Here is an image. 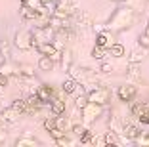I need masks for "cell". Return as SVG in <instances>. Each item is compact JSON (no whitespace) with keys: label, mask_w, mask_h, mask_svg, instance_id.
<instances>
[{"label":"cell","mask_w":149,"mask_h":147,"mask_svg":"<svg viewBox=\"0 0 149 147\" xmlns=\"http://www.w3.org/2000/svg\"><path fill=\"white\" fill-rule=\"evenodd\" d=\"M107 54H109V52H107V48L94 44V48H92V52H90V56H92L94 59H97V61H103V57H105Z\"/></svg>","instance_id":"cell-24"},{"label":"cell","mask_w":149,"mask_h":147,"mask_svg":"<svg viewBox=\"0 0 149 147\" xmlns=\"http://www.w3.org/2000/svg\"><path fill=\"white\" fill-rule=\"evenodd\" d=\"M141 132H143V130H141L138 124H134V122H128V121H124V130H123V134H120V136L128 138L130 141H136V139L140 138V134H141Z\"/></svg>","instance_id":"cell-10"},{"label":"cell","mask_w":149,"mask_h":147,"mask_svg":"<svg viewBox=\"0 0 149 147\" xmlns=\"http://www.w3.org/2000/svg\"><path fill=\"white\" fill-rule=\"evenodd\" d=\"M149 113V103L147 101H132L130 103V115L134 118H140Z\"/></svg>","instance_id":"cell-11"},{"label":"cell","mask_w":149,"mask_h":147,"mask_svg":"<svg viewBox=\"0 0 149 147\" xmlns=\"http://www.w3.org/2000/svg\"><path fill=\"white\" fill-rule=\"evenodd\" d=\"M138 46H141L143 50H147V48H149V35L145 33V31L138 36Z\"/></svg>","instance_id":"cell-31"},{"label":"cell","mask_w":149,"mask_h":147,"mask_svg":"<svg viewBox=\"0 0 149 147\" xmlns=\"http://www.w3.org/2000/svg\"><path fill=\"white\" fill-rule=\"evenodd\" d=\"M42 126H44V130H46V132H52V130L57 126V117H56V115H54V117H46L42 121Z\"/></svg>","instance_id":"cell-29"},{"label":"cell","mask_w":149,"mask_h":147,"mask_svg":"<svg viewBox=\"0 0 149 147\" xmlns=\"http://www.w3.org/2000/svg\"><path fill=\"white\" fill-rule=\"evenodd\" d=\"M25 101H27V113H38V109L44 105L42 101H40V98L36 95V92L31 94L29 98H25Z\"/></svg>","instance_id":"cell-16"},{"label":"cell","mask_w":149,"mask_h":147,"mask_svg":"<svg viewBox=\"0 0 149 147\" xmlns=\"http://www.w3.org/2000/svg\"><path fill=\"white\" fill-rule=\"evenodd\" d=\"M111 2H117V4H123V2H126V0H111Z\"/></svg>","instance_id":"cell-37"},{"label":"cell","mask_w":149,"mask_h":147,"mask_svg":"<svg viewBox=\"0 0 149 147\" xmlns=\"http://www.w3.org/2000/svg\"><path fill=\"white\" fill-rule=\"evenodd\" d=\"M19 117H21V113L15 111V109H13L12 105L0 111V118H2V121H4L6 124H13V122H17V121H19Z\"/></svg>","instance_id":"cell-13"},{"label":"cell","mask_w":149,"mask_h":147,"mask_svg":"<svg viewBox=\"0 0 149 147\" xmlns=\"http://www.w3.org/2000/svg\"><path fill=\"white\" fill-rule=\"evenodd\" d=\"M101 115H103V105H97V103H94V101H90V103L80 111V118H82V122L86 126L94 124Z\"/></svg>","instance_id":"cell-2"},{"label":"cell","mask_w":149,"mask_h":147,"mask_svg":"<svg viewBox=\"0 0 149 147\" xmlns=\"http://www.w3.org/2000/svg\"><path fill=\"white\" fill-rule=\"evenodd\" d=\"M79 141L80 143H92L94 141V132H92V130H86V132L79 138Z\"/></svg>","instance_id":"cell-33"},{"label":"cell","mask_w":149,"mask_h":147,"mask_svg":"<svg viewBox=\"0 0 149 147\" xmlns=\"http://www.w3.org/2000/svg\"><path fill=\"white\" fill-rule=\"evenodd\" d=\"M115 71V67L109 63V61H101V65H100V73H103V75H111Z\"/></svg>","instance_id":"cell-32"},{"label":"cell","mask_w":149,"mask_h":147,"mask_svg":"<svg viewBox=\"0 0 149 147\" xmlns=\"http://www.w3.org/2000/svg\"><path fill=\"white\" fill-rule=\"evenodd\" d=\"M0 73H4L6 77H21V73H19V65L13 63L12 59H2V63H0Z\"/></svg>","instance_id":"cell-9"},{"label":"cell","mask_w":149,"mask_h":147,"mask_svg":"<svg viewBox=\"0 0 149 147\" xmlns=\"http://www.w3.org/2000/svg\"><path fill=\"white\" fill-rule=\"evenodd\" d=\"M0 90H2V86H0Z\"/></svg>","instance_id":"cell-40"},{"label":"cell","mask_w":149,"mask_h":147,"mask_svg":"<svg viewBox=\"0 0 149 147\" xmlns=\"http://www.w3.org/2000/svg\"><path fill=\"white\" fill-rule=\"evenodd\" d=\"M54 15H57L61 19H69L71 15H74V6L71 4V0H56Z\"/></svg>","instance_id":"cell-6"},{"label":"cell","mask_w":149,"mask_h":147,"mask_svg":"<svg viewBox=\"0 0 149 147\" xmlns=\"http://www.w3.org/2000/svg\"><path fill=\"white\" fill-rule=\"evenodd\" d=\"M96 44L97 46H103L109 50L111 46L115 44V33H111L109 29L101 31V33H96Z\"/></svg>","instance_id":"cell-8"},{"label":"cell","mask_w":149,"mask_h":147,"mask_svg":"<svg viewBox=\"0 0 149 147\" xmlns=\"http://www.w3.org/2000/svg\"><path fill=\"white\" fill-rule=\"evenodd\" d=\"M103 139H105L107 145H118L120 143V136L117 132H113V130H107L105 134H103Z\"/></svg>","instance_id":"cell-25"},{"label":"cell","mask_w":149,"mask_h":147,"mask_svg":"<svg viewBox=\"0 0 149 147\" xmlns=\"http://www.w3.org/2000/svg\"><path fill=\"white\" fill-rule=\"evenodd\" d=\"M138 12L140 10H136L134 6H118L109 15V19L105 21V29H109L115 35L117 33H124V31H128L130 27L136 25L138 17H140Z\"/></svg>","instance_id":"cell-1"},{"label":"cell","mask_w":149,"mask_h":147,"mask_svg":"<svg viewBox=\"0 0 149 147\" xmlns=\"http://www.w3.org/2000/svg\"><path fill=\"white\" fill-rule=\"evenodd\" d=\"M0 56H2V59L12 57V44L8 40H0Z\"/></svg>","instance_id":"cell-28"},{"label":"cell","mask_w":149,"mask_h":147,"mask_svg":"<svg viewBox=\"0 0 149 147\" xmlns=\"http://www.w3.org/2000/svg\"><path fill=\"white\" fill-rule=\"evenodd\" d=\"M19 15H21V19H23V21H27V23L31 21V23H33V21L36 19V15H38V12H35V10H33V8H29L27 4H21Z\"/></svg>","instance_id":"cell-18"},{"label":"cell","mask_w":149,"mask_h":147,"mask_svg":"<svg viewBox=\"0 0 149 147\" xmlns=\"http://www.w3.org/2000/svg\"><path fill=\"white\" fill-rule=\"evenodd\" d=\"M79 86H80V82L77 80V78H73V77L65 78V80L61 82V90L65 92L67 95H73V94H77V90H79Z\"/></svg>","instance_id":"cell-15"},{"label":"cell","mask_w":149,"mask_h":147,"mask_svg":"<svg viewBox=\"0 0 149 147\" xmlns=\"http://www.w3.org/2000/svg\"><path fill=\"white\" fill-rule=\"evenodd\" d=\"M19 2H21V4H27V0H19Z\"/></svg>","instance_id":"cell-39"},{"label":"cell","mask_w":149,"mask_h":147,"mask_svg":"<svg viewBox=\"0 0 149 147\" xmlns=\"http://www.w3.org/2000/svg\"><path fill=\"white\" fill-rule=\"evenodd\" d=\"M35 145H40V139L33 138V136H21L15 139V147H35Z\"/></svg>","instance_id":"cell-19"},{"label":"cell","mask_w":149,"mask_h":147,"mask_svg":"<svg viewBox=\"0 0 149 147\" xmlns=\"http://www.w3.org/2000/svg\"><path fill=\"white\" fill-rule=\"evenodd\" d=\"M71 126H73L71 117H67V115H57V128H61V130H65V132L71 134Z\"/></svg>","instance_id":"cell-22"},{"label":"cell","mask_w":149,"mask_h":147,"mask_svg":"<svg viewBox=\"0 0 149 147\" xmlns=\"http://www.w3.org/2000/svg\"><path fill=\"white\" fill-rule=\"evenodd\" d=\"M59 92H61V88H59ZM50 111H52V115H65L67 113V105H65V101H63V95H59V94H54V98H52V101H50Z\"/></svg>","instance_id":"cell-7"},{"label":"cell","mask_w":149,"mask_h":147,"mask_svg":"<svg viewBox=\"0 0 149 147\" xmlns=\"http://www.w3.org/2000/svg\"><path fill=\"white\" fill-rule=\"evenodd\" d=\"M59 65H61V69L69 73L71 67H73V52H71L69 48H63L61 52V59H59Z\"/></svg>","instance_id":"cell-17"},{"label":"cell","mask_w":149,"mask_h":147,"mask_svg":"<svg viewBox=\"0 0 149 147\" xmlns=\"http://www.w3.org/2000/svg\"><path fill=\"white\" fill-rule=\"evenodd\" d=\"M54 88L52 86H48V84H40L38 88H36V95L40 98V101H42L44 105H50V101H52V98H54Z\"/></svg>","instance_id":"cell-12"},{"label":"cell","mask_w":149,"mask_h":147,"mask_svg":"<svg viewBox=\"0 0 149 147\" xmlns=\"http://www.w3.org/2000/svg\"><path fill=\"white\" fill-rule=\"evenodd\" d=\"M48 134L52 136L54 139H59V138H63L65 134H69V132H65V130H61V128H57V126H56V128H54L52 132H48Z\"/></svg>","instance_id":"cell-35"},{"label":"cell","mask_w":149,"mask_h":147,"mask_svg":"<svg viewBox=\"0 0 149 147\" xmlns=\"http://www.w3.org/2000/svg\"><path fill=\"white\" fill-rule=\"evenodd\" d=\"M145 33L149 35V19H147V27H145Z\"/></svg>","instance_id":"cell-38"},{"label":"cell","mask_w":149,"mask_h":147,"mask_svg":"<svg viewBox=\"0 0 149 147\" xmlns=\"http://www.w3.org/2000/svg\"><path fill=\"white\" fill-rule=\"evenodd\" d=\"M13 46L17 48L19 52H29L33 50V31H17L13 36Z\"/></svg>","instance_id":"cell-4"},{"label":"cell","mask_w":149,"mask_h":147,"mask_svg":"<svg viewBox=\"0 0 149 147\" xmlns=\"http://www.w3.org/2000/svg\"><path fill=\"white\" fill-rule=\"evenodd\" d=\"M12 107L23 115V113H27V101L23 100V98H15V100L12 101Z\"/></svg>","instance_id":"cell-30"},{"label":"cell","mask_w":149,"mask_h":147,"mask_svg":"<svg viewBox=\"0 0 149 147\" xmlns=\"http://www.w3.org/2000/svg\"><path fill=\"white\" fill-rule=\"evenodd\" d=\"M56 143L59 147H65V145H74V139L73 138H69V136H63V138H59V139H56Z\"/></svg>","instance_id":"cell-34"},{"label":"cell","mask_w":149,"mask_h":147,"mask_svg":"<svg viewBox=\"0 0 149 147\" xmlns=\"http://www.w3.org/2000/svg\"><path fill=\"white\" fill-rule=\"evenodd\" d=\"M54 65H56V61L52 59L50 56H44V54H40V57H38V69L40 71H52L54 69Z\"/></svg>","instance_id":"cell-20"},{"label":"cell","mask_w":149,"mask_h":147,"mask_svg":"<svg viewBox=\"0 0 149 147\" xmlns=\"http://www.w3.org/2000/svg\"><path fill=\"white\" fill-rule=\"evenodd\" d=\"M19 73L25 78H35V67L31 63H19Z\"/></svg>","instance_id":"cell-26"},{"label":"cell","mask_w":149,"mask_h":147,"mask_svg":"<svg viewBox=\"0 0 149 147\" xmlns=\"http://www.w3.org/2000/svg\"><path fill=\"white\" fill-rule=\"evenodd\" d=\"M138 95V86L136 84H123V86H118L117 90V98L120 101H124V103H132V101L136 100Z\"/></svg>","instance_id":"cell-5"},{"label":"cell","mask_w":149,"mask_h":147,"mask_svg":"<svg viewBox=\"0 0 149 147\" xmlns=\"http://www.w3.org/2000/svg\"><path fill=\"white\" fill-rule=\"evenodd\" d=\"M107 52H109V56H113V57H124V54H126V48H124L120 42H115L113 46L107 50Z\"/></svg>","instance_id":"cell-23"},{"label":"cell","mask_w":149,"mask_h":147,"mask_svg":"<svg viewBox=\"0 0 149 147\" xmlns=\"http://www.w3.org/2000/svg\"><path fill=\"white\" fill-rule=\"evenodd\" d=\"M88 103H90V100H88V92H80V94H77V98H74V101H73V105L77 109H80V111H82Z\"/></svg>","instance_id":"cell-21"},{"label":"cell","mask_w":149,"mask_h":147,"mask_svg":"<svg viewBox=\"0 0 149 147\" xmlns=\"http://www.w3.org/2000/svg\"><path fill=\"white\" fill-rule=\"evenodd\" d=\"M88 100L105 107L111 103V90L107 86H94L92 90H88Z\"/></svg>","instance_id":"cell-3"},{"label":"cell","mask_w":149,"mask_h":147,"mask_svg":"<svg viewBox=\"0 0 149 147\" xmlns=\"http://www.w3.org/2000/svg\"><path fill=\"white\" fill-rule=\"evenodd\" d=\"M126 77L130 78L132 82H141V71H140V63H132L128 61V69H126Z\"/></svg>","instance_id":"cell-14"},{"label":"cell","mask_w":149,"mask_h":147,"mask_svg":"<svg viewBox=\"0 0 149 147\" xmlns=\"http://www.w3.org/2000/svg\"><path fill=\"white\" fill-rule=\"evenodd\" d=\"M8 82H10V77H6L4 73H0V86L6 88V86H8Z\"/></svg>","instance_id":"cell-36"},{"label":"cell","mask_w":149,"mask_h":147,"mask_svg":"<svg viewBox=\"0 0 149 147\" xmlns=\"http://www.w3.org/2000/svg\"><path fill=\"white\" fill-rule=\"evenodd\" d=\"M145 59V52L143 48H138V50H132L130 52V57H128V61H132V63H141V61Z\"/></svg>","instance_id":"cell-27"}]
</instances>
